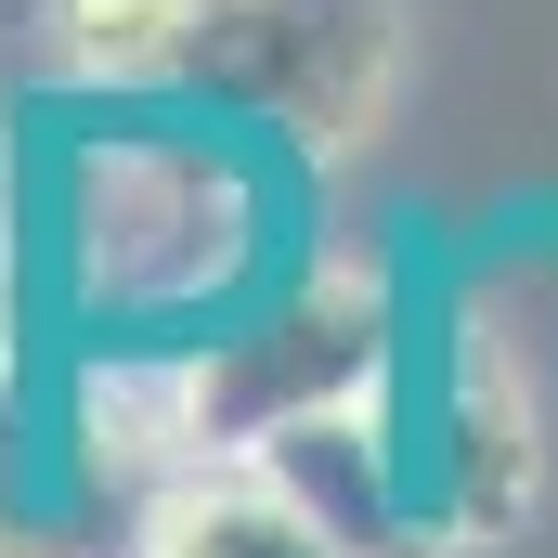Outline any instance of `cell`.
<instances>
[{"label": "cell", "mask_w": 558, "mask_h": 558, "mask_svg": "<svg viewBox=\"0 0 558 558\" xmlns=\"http://www.w3.org/2000/svg\"><path fill=\"white\" fill-rule=\"evenodd\" d=\"M52 247L65 286L92 312H208L234 299L247 247H260V182L221 131H118L65 156V195H52Z\"/></svg>", "instance_id": "1"}, {"label": "cell", "mask_w": 558, "mask_h": 558, "mask_svg": "<svg viewBox=\"0 0 558 558\" xmlns=\"http://www.w3.org/2000/svg\"><path fill=\"white\" fill-rule=\"evenodd\" d=\"M169 92H208L221 118H260L325 156L390 92V0H182Z\"/></svg>", "instance_id": "2"}, {"label": "cell", "mask_w": 558, "mask_h": 558, "mask_svg": "<svg viewBox=\"0 0 558 558\" xmlns=\"http://www.w3.org/2000/svg\"><path fill=\"white\" fill-rule=\"evenodd\" d=\"M377 364H390L377 274H312V286H286L274 312H247L234 338H208L182 364V403H195V441L208 454H247L260 428L312 416V403H364Z\"/></svg>", "instance_id": "3"}, {"label": "cell", "mask_w": 558, "mask_h": 558, "mask_svg": "<svg viewBox=\"0 0 558 558\" xmlns=\"http://www.w3.org/2000/svg\"><path fill=\"white\" fill-rule=\"evenodd\" d=\"M247 468H260L274 494H299L351 558H403V454H390L377 403H312V416L260 428Z\"/></svg>", "instance_id": "4"}, {"label": "cell", "mask_w": 558, "mask_h": 558, "mask_svg": "<svg viewBox=\"0 0 558 558\" xmlns=\"http://www.w3.org/2000/svg\"><path fill=\"white\" fill-rule=\"evenodd\" d=\"M143 558H351L299 494H274L247 454L221 468V454H195L182 481H156V507H143Z\"/></svg>", "instance_id": "5"}, {"label": "cell", "mask_w": 558, "mask_h": 558, "mask_svg": "<svg viewBox=\"0 0 558 558\" xmlns=\"http://www.w3.org/2000/svg\"><path fill=\"white\" fill-rule=\"evenodd\" d=\"M441 494H454V520H520V494H533V403L468 351L454 364V403H441Z\"/></svg>", "instance_id": "6"}, {"label": "cell", "mask_w": 558, "mask_h": 558, "mask_svg": "<svg viewBox=\"0 0 558 558\" xmlns=\"http://www.w3.org/2000/svg\"><path fill=\"white\" fill-rule=\"evenodd\" d=\"M182 52V0H52V65L105 78V92H169Z\"/></svg>", "instance_id": "7"}, {"label": "cell", "mask_w": 558, "mask_h": 558, "mask_svg": "<svg viewBox=\"0 0 558 558\" xmlns=\"http://www.w3.org/2000/svg\"><path fill=\"white\" fill-rule=\"evenodd\" d=\"M39 546V441H26V390H13V351H0V558Z\"/></svg>", "instance_id": "8"}]
</instances>
